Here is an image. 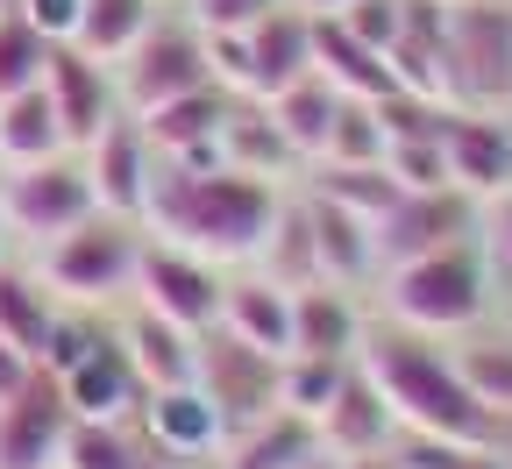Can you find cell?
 <instances>
[{
    "label": "cell",
    "instance_id": "4fadbf2b",
    "mask_svg": "<svg viewBox=\"0 0 512 469\" xmlns=\"http://www.w3.org/2000/svg\"><path fill=\"white\" fill-rule=\"evenodd\" d=\"M143 434L157 441L164 469H214L228 448V420L214 413V398L200 384H171L143 398Z\"/></svg>",
    "mask_w": 512,
    "mask_h": 469
},
{
    "label": "cell",
    "instance_id": "60d3db41",
    "mask_svg": "<svg viewBox=\"0 0 512 469\" xmlns=\"http://www.w3.org/2000/svg\"><path fill=\"white\" fill-rule=\"evenodd\" d=\"M29 377H36V356H22L15 342H0V406H8V398H15Z\"/></svg>",
    "mask_w": 512,
    "mask_h": 469
},
{
    "label": "cell",
    "instance_id": "30bf717a",
    "mask_svg": "<svg viewBox=\"0 0 512 469\" xmlns=\"http://www.w3.org/2000/svg\"><path fill=\"white\" fill-rule=\"evenodd\" d=\"M370 235H377V271H392V263L434 256V249H448V242H470V235H477V199L456 192V185L399 192Z\"/></svg>",
    "mask_w": 512,
    "mask_h": 469
},
{
    "label": "cell",
    "instance_id": "9c48e42d",
    "mask_svg": "<svg viewBox=\"0 0 512 469\" xmlns=\"http://www.w3.org/2000/svg\"><path fill=\"white\" fill-rule=\"evenodd\" d=\"M278 377H285L278 356L235 342V334H221V327L200 334V363H192V384L214 398V413L228 420V434L249 427V420H264V413H278Z\"/></svg>",
    "mask_w": 512,
    "mask_h": 469
},
{
    "label": "cell",
    "instance_id": "7dc6e473",
    "mask_svg": "<svg viewBox=\"0 0 512 469\" xmlns=\"http://www.w3.org/2000/svg\"><path fill=\"white\" fill-rule=\"evenodd\" d=\"M8 8H15V0H0V15H8Z\"/></svg>",
    "mask_w": 512,
    "mask_h": 469
},
{
    "label": "cell",
    "instance_id": "8fae6325",
    "mask_svg": "<svg viewBox=\"0 0 512 469\" xmlns=\"http://www.w3.org/2000/svg\"><path fill=\"white\" fill-rule=\"evenodd\" d=\"M79 164H86V178H93L100 214L143 221V207H150V185H157V164H164V157L150 150V136H143V121H136V114L107 121L100 136L79 150Z\"/></svg>",
    "mask_w": 512,
    "mask_h": 469
},
{
    "label": "cell",
    "instance_id": "f1b7e54d",
    "mask_svg": "<svg viewBox=\"0 0 512 469\" xmlns=\"http://www.w3.org/2000/svg\"><path fill=\"white\" fill-rule=\"evenodd\" d=\"M64 150H72V143H64V121H57V107H50L43 86L0 100V171L50 164V157H64Z\"/></svg>",
    "mask_w": 512,
    "mask_h": 469
},
{
    "label": "cell",
    "instance_id": "8d00e7d4",
    "mask_svg": "<svg viewBox=\"0 0 512 469\" xmlns=\"http://www.w3.org/2000/svg\"><path fill=\"white\" fill-rule=\"evenodd\" d=\"M406 8H413V0H349L342 15H320V22H342L349 36H363L370 50L392 57V43L406 36Z\"/></svg>",
    "mask_w": 512,
    "mask_h": 469
},
{
    "label": "cell",
    "instance_id": "b9f144b4",
    "mask_svg": "<svg viewBox=\"0 0 512 469\" xmlns=\"http://www.w3.org/2000/svg\"><path fill=\"white\" fill-rule=\"evenodd\" d=\"M463 469H512V448H470Z\"/></svg>",
    "mask_w": 512,
    "mask_h": 469
},
{
    "label": "cell",
    "instance_id": "d6986e66",
    "mask_svg": "<svg viewBox=\"0 0 512 469\" xmlns=\"http://www.w3.org/2000/svg\"><path fill=\"white\" fill-rule=\"evenodd\" d=\"M370 334V306L349 285H306L292 292V356H328V363H356Z\"/></svg>",
    "mask_w": 512,
    "mask_h": 469
},
{
    "label": "cell",
    "instance_id": "7bdbcfd3",
    "mask_svg": "<svg viewBox=\"0 0 512 469\" xmlns=\"http://www.w3.org/2000/svg\"><path fill=\"white\" fill-rule=\"evenodd\" d=\"M292 8H306V15H342L349 0H292Z\"/></svg>",
    "mask_w": 512,
    "mask_h": 469
},
{
    "label": "cell",
    "instance_id": "d4e9b609",
    "mask_svg": "<svg viewBox=\"0 0 512 469\" xmlns=\"http://www.w3.org/2000/svg\"><path fill=\"white\" fill-rule=\"evenodd\" d=\"M221 164H228V171H249V178H271V185H299V178H306V164H299L292 143L278 136V121H271L264 100H235V107H228Z\"/></svg>",
    "mask_w": 512,
    "mask_h": 469
},
{
    "label": "cell",
    "instance_id": "d6a6232c",
    "mask_svg": "<svg viewBox=\"0 0 512 469\" xmlns=\"http://www.w3.org/2000/svg\"><path fill=\"white\" fill-rule=\"evenodd\" d=\"M456 363H463L470 391L484 398V406L505 420V434H512V334H491V320L470 327L463 342H456Z\"/></svg>",
    "mask_w": 512,
    "mask_h": 469
},
{
    "label": "cell",
    "instance_id": "44dd1931",
    "mask_svg": "<svg viewBox=\"0 0 512 469\" xmlns=\"http://www.w3.org/2000/svg\"><path fill=\"white\" fill-rule=\"evenodd\" d=\"M57 384H64V406H72V420H136L143 398H150V384L136 377V363H128V349H121L114 327H107V342H100L93 356H79Z\"/></svg>",
    "mask_w": 512,
    "mask_h": 469
},
{
    "label": "cell",
    "instance_id": "ab89813d",
    "mask_svg": "<svg viewBox=\"0 0 512 469\" xmlns=\"http://www.w3.org/2000/svg\"><path fill=\"white\" fill-rule=\"evenodd\" d=\"M79 8H86V0H15V15H29L50 43H72L79 36Z\"/></svg>",
    "mask_w": 512,
    "mask_h": 469
},
{
    "label": "cell",
    "instance_id": "bcb514c9",
    "mask_svg": "<svg viewBox=\"0 0 512 469\" xmlns=\"http://www.w3.org/2000/svg\"><path fill=\"white\" fill-rule=\"evenodd\" d=\"M434 8H463V0H434Z\"/></svg>",
    "mask_w": 512,
    "mask_h": 469
},
{
    "label": "cell",
    "instance_id": "ffe728a7",
    "mask_svg": "<svg viewBox=\"0 0 512 469\" xmlns=\"http://www.w3.org/2000/svg\"><path fill=\"white\" fill-rule=\"evenodd\" d=\"M299 207H306V228H313L320 285H349V292L377 285V235H370V221L335 207V199L313 192V185H299Z\"/></svg>",
    "mask_w": 512,
    "mask_h": 469
},
{
    "label": "cell",
    "instance_id": "836d02e7",
    "mask_svg": "<svg viewBox=\"0 0 512 469\" xmlns=\"http://www.w3.org/2000/svg\"><path fill=\"white\" fill-rule=\"evenodd\" d=\"M50 36L29 22V15H0V100L8 93H29V86H43V72H50Z\"/></svg>",
    "mask_w": 512,
    "mask_h": 469
},
{
    "label": "cell",
    "instance_id": "c3c4849f",
    "mask_svg": "<svg viewBox=\"0 0 512 469\" xmlns=\"http://www.w3.org/2000/svg\"><path fill=\"white\" fill-rule=\"evenodd\" d=\"M57 469H64V462H57Z\"/></svg>",
    "mask_w": 512,
    "mask_h": 469
},
{
    "label": "cell",
    "instance_id": "277c9868",
    "mask_svg": "<svg viewBox=\"0 0 512 469\" xmlns=\"http://www.w3.org/2000/svg\"><path fill=\"white\" fill-rule=\"evenodd\" d=\"M36 278L64 299V306H86V313H114L136 292V263H143V221H121V214H86L72 235H57L43 249H29Z\"/></svg>",
    "mask_w": 512,
    "mask_h": 469
},
{
    "label": "cell",
    "instance_id": "f6af8a7d",
    "mask_svg": "<svg viewBox=\"0 0 512 469\" xmlns=\"http://www.w3.org/2000/svg\"><path fill=\"white\" fill-rule=\"evenodd\" d=\"M0 256H15V235H8V214H0Z\"/></svg>",
    "mask_w": 512,
    "mask_h": 469
},
{
    "label": "cell",
    "instance_id": "2e32d148",
    "mask_svg": "<svg viewBox=\"0 0 512 469\" xmlns=\"http://www.w3.org/2000/svg\"><path fill=\"white\" fill-rule=\"evenodd\" d=\"M64 434H72L64 384L36 363V377L0 406V469H57L64 462Z\"/></svg>",
    "mask_w": 512,
    "mask_h": 469
},
{
    "label": "cell",
    "instance_id": "6da1fadb",
    "mask_svg": "<svg viewBox=\"0 0 512 469\" xmlns=\"http://www.w3.org/2000/svg\"><path fill=\"white\" fill-rule=\"evenodd\" d=\"M292 185H271V178H249V171H192V164H157V185H150V207H143V235L157 242H178L192 256L221 263V271H249L256 249H264L278 207H285Z\"/></svg>",
    "mask_w": 512,
    "mask_h": 469
},
{
    "label": "cell",
    "instance_id": "7c38bea8",
    "mask_svg": "<svg viewBox=\"0 0 512 469\" xmlns=\"http://www.w3.org/2000/svg\"><path fill=\"white\" fill-rule=\"evenodd\" d=\"M242 36V72H235V93L242 100H278L285 86H299L313 72V15L306 8H285L264 15L256 29H235Z\"/></svg>",
    "mask_w": 512,
    "mask_h": 469
},
{
    "label": "cell",
    "instance_id": "e575fe53",
    "mask_svg": "<svg viewBox=\"0 0 512 469\" xmlns=\"http://www.w3.org/2000/svg\"><path fill=\"white\" fill-rule=\"evenodd\" d=\"M349 363H328V356H285V377H278V406L299 413V420H320L335 406Z\"/></svg>",
    "mask_w": 512,
    "mask_h": 469
},
{
    "label": "cell",
    "instance_id": "ac0fdd59",
    "mask_svg": "<svg viewBox=\"0 0 512 469\" xmlns=\"http://www.w3.org/2000/svg\"><path fill=\"white\" fill-rule=\"evenodd\" d=\"M320 427V448H328L335 462H363V455H392L399 441V413H392V398L377 391V377L363 363H349L342 391H335V406L313 420Z\"/></svg>",
    "mask_w": 512,
    "mask_h": 469
},
{
    "label": "cell",
    "instance_id": "4dcf8cb0",
    "mask_svg": "<svg viewBox=\"0 0 512 469\" xmlns=\"http://www.w3.org/2000/svg\"><path fill=\"white\" fill-rule=\"evenodd\" d=\"M249 271H264L285 292L320 285V256H313V228H306V207H299V185L285 192V207H278V221H271V235H264V249H256Z\"/></svg>",
    "mask_w": 512,
    "mask_h": 469
},
{
    "label": "cell",
    "instance_id": "e0dca14e",
    "mask_svg": "<svg viewBox=\"0 0 512 469\" xmlns=\"http://www.w3.org/2000/svg\"><path fill=\"white\" fill-rule=\"evenodd\" d=\"M235 100L242 93H228V86H200V93H178V100H164V107H150L136 121H143V136H150V150L164 164L214 171L221 164V128H228V107Z\"/></svg>",
    "mask_w": 512,
    "mask_h": 469
},
{
    "label": "cell",
    "instance_id": "3957f363",
    "mask_svg": "<svg viewBox=\"0 0 512 469\" xmlns=\"http://www.w3.org/2000/svg\"><path fill=\"white\" fill-rule=\"evenodd\" d=\"M491 306H498V263L477 235L377 271V299H370V313L399 320L413 334H434V342H463L470 327L491 320Z\"/></svg>",
    "mask_w": 512,
    "mask_h": 469
},
{
    "label": "cell",
    "instance_id": "7a4b0ae2",
    "mask_svg": "<svg viewBox=\"0 0 512 469\" xmlns=\"http://www.w3.org/2000/svg\"><path fill=\"white\" fill-rule=\"evenodd\" d=\"M356 363L377 377L384 398H392L399 427H413V434H448V441H470V448H512L505 420L470 391L456 349L434 342V334H413V327H399V320L370 313V334H363V356H356Z\"/></svg>",
    "mask_w": 512,
    "mask_h": 469
},
{
    "label": "cell",
    "instance_id": "cb8c5ba5",
    "mask_svg": "<svg viewBox=\"0 0 512 469\" xmlns=\"http://www.w3.org/2000/svg\"><path fill=\"white\" fill-rule=\"evenodd\" d=\"M313 462H328V448H320V427L278 406V413H264V420L235 427L214 469H313Z\"/></svg>",
    "mask_w": 512,
    "mask_h": 469
},
{
    "label": "cell",
    "instance_id": "83f0119b",
    "mask_svg": "<svg viewBox=\"0 0 512 469\" xmlns=\"http://www.w3.org/2000/svg\"><path fill=\"white\" fill-rule=\"evenodd\" d=\"M342 86H328V79H320V72H306L299 86H285L278 100H264L271 107V121H278V136L292 143V157L313 171L320 164V150H328V136H335V114H342Z\"/></svg>",
    "mask_w": 512,
    "mask_h": 469
},
{
    "label": "cell",
    "instance_id": "d590c367",
    "mask_svg": "<svg viewBox=\"0 0 512 469\" xmlns=\"http://www.w3.org/2000/svg\"><path fill=\"white\" fill-rule=\"evenodd\" d=\"M384 150H392V136H384L377 100H342L335 136H328V150H320V164H384Z\"/></svg>",
    "mask_w": 512,
    "mask_h": 469
},
{
    "label": "cell",
    "instance_id": "5b68a950",
    "mask_svg": "<svg viewBox=\"0 0 512 469\" xmlns=\"http://www.w3.org/2000/svg\"><path fill=\"white\" fill-rule=\"evenodd\" d=\"M441 79H448V107L512 114V8H498V0L448 8Z\"/></svg>",
    "mask_w": 512,
    "mask_h": 469
},
{
    "label": "cell",
    "instance_id": "52a82bcc",
    "mask_svg": "<svg viewBox=\"0 0 512 469\" xmlns=\"http://www.w3.org/2000/svg\"><path fill=\"white\" fill-rule=\"evenodd\" d=\"M0 214H8L15 249H43V242H57V235H72L86 214H100L79 150H64V157H50V164L8 171V178H0Z\"/></svg>",
    "mask_w": 512,
    "mask_h": 469
},
{
    "label": "cell",
    "instance_id": "4316f807",
    "mask_svg": "<svg viewBox=\"0 0 512 469\" xmlns=\"http://www.w3.org/2000/svg\"><path fill=\"white\" fill-rule=\"evenodd\" d=\"M57 313H64V299L36 278V263L29 256H0V342H15L22 356L43 363V342H50Z\"/></svg>",
    "mask_w": 512,
    "mask_h": 469
},
{
    "label": "cell",
    "instance_id": "1f68e13d",
    "mask_svg": "<svg viewBox=\"0 0 512 469\" xmlns=\"http://www.w3.org/2000/svg\"><path fill=\"white\" fill-rule=\"evenodd\" d=\"M157 15H164V0H86L72 43H79L86 57H100V64H121L128 50L157 29Z\"/></svg>",
    "mask_w": 512,
    "mask_h": 469
},
{
    "label": "cell",
    "instance_id": "74e56055",
    "mask_svg": "<svg viewBox=\"0 0 512 469\" xmlns=\"http://www.w3.org/2000/svg\"><path fill=\"white\" fill-rule=\"evenodd\" d=\"M285 0H185V15L200 22L207 36H235V29H256L264 15H278Z\"/></svg>",
    "mask_w": 512,
    "mask_h": 469
},
{
    "label": "cell",
    "instance_id": "5bb4252c",
    "mask_svg": "<svg viewBox=\"0 0 512 469\" xmlns=\"http://www.w3.org/2000/svg\"><path fill=\"white\" fill-rule=\"evenodd\" d=\"M441 150H448V185L470 192L477 207H484V199H498V192H512V114L448 107Z\"/></svg>",
    "mask_w": 512,
    "mask_h": 469
},
{
    "label": "cell",
    "instance_id": "f546056e",
    "mask_svg": "<svg viewBox=\"0 0 512 469\" xmlns=\"http://www.w3.org/2000/svg\"><path fill=\"white\" fill-rule=\"evenodd\" d=\"M64 469H164V455L143 434V413L136 420H72Z\"/></svg>",
    "mask_w": 512,
    "mask_h": 469
},
{
    "label": "cell",
    "instance_id": "7402d4cb",
    "mask_svg": "<svg viewBox=\"0 0 512 469\" xmlns=\"http://www.w3.org/2000/svg\"><path fill=\"white\" fill-rule=\"evenodd\" d=\"M221 334L264 349V356H292V292L271 285L264 271H228V292H221Z\"/></svg>",
    "mask_w": 512,
    "mask_h": 469
},
{
    "label": "cell",
    "instance_id": "484cf974",
    "mask_svg": "<svg viewBox=\"0 0 512 469\" xmlns=\"http://www.w3.org/2000/svg\"><path fill=\"white\" fill-rule=\"evenodd\" d=\"M313 72L328 86H342L349 100H392V93H406L399 72H392V57L370 50L363 36H349L342 22H320V15H313Z\"/></svg>",
    "mask_w": 512,
    "mask_h": 469
},
{
    "label": "cell",
    "instance_id": "f35d334b",
    "mask_svg": "<svg viewBox=\"0 0 512 469\" xmlns=\"http://www.w3.org/2000/svg\"><path fill=\"white\" fill-rule=\"evenodd\" d=\"M477 242L491 249L498 271H512V192H498V199H484V207H477Z\"/></svg>",
    "mask_w": 512,
    "mask_h": 469
},
{
    "label": "cell",
    "instance_id": "9a60e30c",
    "mask_svg": "<svg viewBox=\"0 0 512 469\" xmlns=\"http://www.w3.org/2000/svg\"><path fill=\"white\" fill-rule=\"evenodd\" d=\"M43 93H50V107H57L64 143H72V150H86L107 121H121V114H128V107H121V86H114V64L86 57L79 43H57V50H50Z\"/></svg>",
    "mask_w": 512,
    "mask_h": 469
},
{
    "label": "cell",
    "instance_id": "8992f818",
    "mask_svg": "<svg viewBox=\"0 0 512 469\" xmlns=\"http://www.w3.org/2000/svg\"><path fill=\"white\" fill-rule=\"evenodd\" d=\"M114 86H121V107L128 114H150L178 93H200V86H221L214 64H207V29L192 22L185 8L178 15H157V29L114 64Z\"/></svg>",
    "mask_w": 512,
    "mask_h": 469
},
{
    "label": "cell",
    "instance_id": "ee69618b",
    "mask_svg": "<svg viewBox=\"0 0 512 469\" xmlns=\"http://www.w3.org/2000/svg\"><path fill=\"white\" fill-rule=\"evenodd\" d=\"M335 469H399L392 455H363V462H335Z\"/></svg>",
    "mask_w": 512,
    "mask_h": 469
},
{
    "label": "cell",
    "instance_id": "ba28073f",
    "mask_svg": "<svg viewBox=\"0 0 512 469\" xmlns=\"http://www.w3.org/2000/svg\"><path fill=\"white\" fill-rule=\"evenodd\" d=\"M221 292H228L221 263L143 235V263H136V292H128V306H150V313H164L185 334H207V327H221Z\"/></svg>",
    "mask_w": 512,
    "mask_h": 469
},
{
    "label": "cell",
    "instance_id": "603a6c76",
    "mask_svg": "<svg viewBox=\"0 0 512 469\" xmlns=\"http://www.w3.org/2000/svg\"><path fill=\"white\" fill-rule=\"evenodd\" d=\"M114 334H121L128 363H136V377H143L150 391L192 384V363H200V334L171 327V320H164V313H150V306H128V313L114 320Z\"/></svg>",
    "mask_w": 512,
    "mask_h": 469
}]
</instances>
